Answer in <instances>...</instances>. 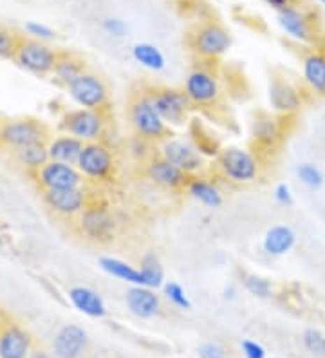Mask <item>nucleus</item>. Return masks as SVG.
I'll list each match as a JSON object with an SVG mask.
<instances>
[{
  "label": "nucleus",
  "instance_id": "nucleus-1",
  "mask_svg": "<svg viewBox=\"0 0 325 358\" xmlns=\"http://www.w3.org/2000/svg\"><path fill=\"white\" fill-rule=\"evenodd\" d=\"M129 122L136 136L157 145L170 136V127L152 103L147 89L136 91L129 100Z\"/></svg>",
  "mask_w": 325,
  "mask_h": 358
},
{
  "label": "nucleus",
  "instance_id": "nucleus-2",
  "mask_svg": "<svg viewBox=\"0 0 325 358\" xmlns=\"http://www.w3.org/2000/svg\"><path fill=\"white\" fill-rule=\"evenodd\" d=\"M215 171L233 185L255 183L262 171V162L253 150L228 145L215 156Z\"/></svg>",
  "mask_w": 325,
  "mask_h": 358
},
{
  "label": "nucleus",
  "instance_id": "nucleus-3",
  "mask_svg": "<svg viewBox=\"0 0 325 358\" xmlns=\"http://www.w3.org/2000/svg\"><path fill=\"white\" fill-rule=\"evenodd\" d=\"M57 127L60 132L74 136L83 143L103 141L108 129V110L91 109H67L58 118Z\"/></svg>",
  "mask_w": 325,
  "mask_h": 358
},
{
  "label": "nucleus",
  "instance_id": "nucleus-4",
  "mask_svg": "<svg viewBox=\"0 0 325 358\" xmlns=\"http://www.w3.org/2000/svg\"><path fill=\"white\" fill-rule=\"evenodd\" d=\"M188 44L201 62H217L231 48V35L219 20H204L188 35Z\"/></svg>",
  "mask_w": 325,
  "mask_h": 358
},
{
  "label": "nucleus",
  "instance_id": "nucleus-5",
  "mask_svg": "<svg viewBox=\"0 0 325 358\" xmlns=\"http://www.w3.org/2000/svg\"><path fill=\"white\" fill-rule=\"evenodd\" d=\"M76 169L83 176L85 183H110L117 169L116 154L105 141H91L83 145Z\"/></svg>",
  "mask_w": 325,
  "mask_h": 358
},
{
  "label": "nucleus",
  "instance_id": "nucleus-6",
  "mask_svg": "<svg viewBox=\"0 0 325 358\" xmlns=\"http://www.w3.org/2000/svg\"><path fill=\"white\" fill-rule=\"evenodd\" d=\"M277 18L282 31L291 40H295L296 44L308 45V48L320 45L322 33L320 27H318V18L315 11L295 2V4L277 11Z\"/></svg>",
  "mask_w": 325,
  "mask_h": 358
},
{
  "label": "nucleus",
  "instance_id": "nucleus-7",
  "mask_svg": "<svg viewBox=\"0 0 325 358\" xmlns=\"http://www.w3.org/2000/svg\"><path fill=\"white\" fill-rule=\"evenodd\" d=\"M49 138H51V131L48 125L33 116L9 118L0 122V145L9 150L45 143Z\"/></svg>",
  "mask_w": 325,
  "mask_h": 358
},
{
  "label": "nucleus",
  "instance_id": "nucleus-8",
  "mask_svg": "<svg viewBox=\"0 0 325 358\" xmlns=\"http://www.w3.org/2000/svg\"><path fill=\"white\" fill-rule=\"evenodd\" d=\"M182 91L190 100L192 107L208 109L219 105L222 98V83L212 67L199 64L190 71L182 83Z\"/></svg>",
  "mask_w": 325,
  "mask_h": 358
},
{
  "label": "nucleus",
  "instance_id": "nucleus-9",
  "mask_svg": "<svg viewBox=\"0 0 325 358\" xmlns=\"http://www.w3.org/2000/svg\"><path fill=\"white\" fill-rule=\"evenodd\" d=\"M65 92H67L69 100L82 109L108 110L110 107L108 83L105 82V78L89 69L82 73L71 85H67Z\"/></svg>",
  "mask_w": 325,
  "mask_h": 358
},
{
  "label": "nucleus",
  "instance_id": "nucleus-10",
  "mask_svg": "<svg viewBox=\"0 0 325 358\" xmlns=\"http://www.w3.org/2000/svg\"><path fill=\"white\" fill-rule=\"evenodd\" d=\"M58 52L60 51L49 45L48 42L29 38V36H22L13 62L22 71H26V73L33 76H38V78H43V76L52 75L55 64L58 60Z\"/></svg>",
  "mask_w": 325,
  "mask_h": 358
},
{
  "label": "nucleus",
  "instance_id": "nucleus-11",
  "mask_svg": "<svg viewBox=\"0 0 325 358\" xmlns=\"http://www.w3.org/2000/svg\"><path fill=\"white\" fill-rule=\"evenodd\" d=\"M147 92L170 129L187 125L194 107L182 87H148Z\"/></svg>",
  "mask_w": 325,
  "mask_h": 358
},
{
  "label": "nucleus",
  "instance_id": "nucleus-12",
  "mask_svg": "<svg viewBox=\"0 0 325 358\" xmlns=\"http://www.w3.org/2000/svg\"><path fill=\"white\" fill-rule=\"evenodd\" d=\"M76 230L83 239L98 245H107L116 237L117 223L107 206L89 203L87 208L76 217Z\"/></svg>",
  "mask_w": 325,
  "mask_h": 358
},
{
  "label": "nucleus",
  "instance_id": "nucleus-13",
  "mask_svg": "<svg viewBox=\"0 0 325 358\" xmlns=\"http://www.w3.org/2000/svg\"><path fill=\"white\" fill-rule=\"evenodd\" d=\"M157 154L179 166L188 176H201L206 169V157L192 141L168 136L166 140L157 143Z\"/></svg>",
  "mask_w": 325,
  "mask_h": 358
},
{
  "label": "nucleus",
  "instance_id": "nucleus-14",
  "mask_svg": "<svg viewBox=\"0 0 325 358\" xmlns=\"http://www.w3.org/2000/svg\"><path fill=\"white\" fill-rule=\"evenodd\" d=\"M43 205L58 219H76L89 205V192L85 187L64 188V190H45L42 192Z\"/></svg>",
  "mask_w": 325,
  "mask_h": 358
},
{
  "label": "nucleus",
  "instance_id": "nucleus-15",
  "mask_svg": "<svg viewBox=\"0 0 325 358\" xmlns=\"http://www.w3.org/2000/svg\"><path fill=\"white\" fill-rule=\"evenodd\" d=\"M284 138H286V123L282 116L266 110H260L253 116L252 141L257 147V152H273L280 147Z\"/></svg>",
  "mask_w": 325,
  "mask_h": 358
},
{
  "label": "nucleus",
  "instance_id": "nucleus-16",
  "mask_svg": "<svg viewBox=\"0 0 325 358\" xmlns=\"http://www.w3.org/2000/svg\"><path fill=\"white\" fill-rule=\"evenodd\" d=\"M268 98L271 110L282 118L295 116L303 105V92L298 83L284 76H273L269 80Z\"/></svg>",
  "mask_w": 325,
  "mask_h": 358
},
{
  "label": "nucleus",
  "instance_id": "nucleus-17",
  "mask_svg": "<svg viewBox=\"0 0 325 358\" xmlns=\"http://www.w3.org/2000/svg\"><path fill=\"white\" fill-rule=\"evenodd\" d=\"M31 178H33L35 185L42 192H45V190H64V188L85 187V179L80 174L76 165L51 162V159Z\"/></svg>",
  "mask_w": 325,
  "mask_h": 358
},
{
  "label": "nucleus",
  "instance_id": "nucleus-18",
  "mask_svg": "<svg viewBox=\"0 0 325 358\" xmlns=\"http://www.w3.org/2000/svg\"><path fill=\"white\" fill-rule=\"evenodd\" d=\"M143 176L152 185L165 188L168 192L187 190V185L192 178V176H188L187 172L181 171L179 166L170 163L168 159H165V157L159 156L157 152L145 163Z\"/></svg>",
  "mask_w": 325,
  "mask_h": 358
},
{
  "label": "nucleus",
  "instance_id": "nucleus-19",
  "mask_svg": "<svg viewBox=\"0 0 325 358\" xmlns=\"http://www.w3.org/2000/svg\"><path fill=\"white\" fill-rule=\"evenodd\" d=\"M33 335L18 322L0 324V358H29L33 351Z\"/></svg>",
  "mask_w": 325,
  "mask_h": 358
},
{
  "label": "nucleus",
  "instance_id": "nucleus-20",
  "mask_svg": "<svg viewBox=\"0 0 325 358\" xmlns=\"http://www.w3.org/2000/svg\"><path fill=\"white\" fill-rule=\"evenodd\" d=\"M89 348V335L78 324H65L55 333L51 351L57 358H82Z\"/></svg>",
  "mask_w": 325,
  "mask_h": 358
},
{
  "label": "nucleus",
  "instance_id": "nucleus-21",
  "mask_svg": "<svg viewBox=\"0 0 325 358\" xmlns=\"http://www.w3.org/2000/svg\"><path fill=\"white\" fill-rule=\"evenodd\" d=\"M302 83L312 96L325 98V48H308L302 55Z\"/></svg>",
  "mask_w": 325,
  "mask_h": 358
},
{
  "label": "nucleus",
  "instance_id": "nucleus-22",
  "mask_svg": "<svg viewBox=\"0 0 325 358\" xmlns=\"http://www.w3.org/2000/svg\"><path fill=\"white\" fill-rule=\"evenodd\" d=\"M127 310L134 315L136 319L150 320L156 319L161 313V297L156 289L147 288V286H130L125 293Z\"/></svg>",
  "mask_w": 325,
  "mask_h": 358
},
{
  "label": "nucleus",
  "instance_id": "nucleus-23",
  "mask_svg": "<svg viewBox=\"0 0 325 358\" xmlns=\"http://www.w3.org/2000/svg\"><path fill=\"white\" fill-rule=\"evenodd\" d=\"M67 299L74 310L89 319H103L107 315V304L103 297L89 286H73L67 292Z\"/></svg>",
  "mask_w": 325,
  "mask_h": 358
},
{
  "label": "nucleus",
  "instance_id": "nucleus-24",
  "mask_svg": "<svg viewBox=\"0 0 325 358\" xmlns=\"http://www.w3.org/2000/svg\"><path fill=\"white\" fill-rule=\"evenodd\" d=\"M48 145V152H49V159L51 162H60V163H67V165H76L78 162L80 152L83 149V141H80L78 138H74V136L65 134V132H58V134L49 138L45 141Z\"/></svg>",
  "mask_w": 325,
  "mask_h": 358
},
{
  "label": "nucleus",
  "instance_id": "nucleus-25",
  "mask_svg": "<svg viewBox=\"0 0 325 358\" xmlns=\"http://www.w3.org/2000/svg\"><path fill=\"white\" fill-rule=\"evenodd\" d=\"M296 245V231L287 224H275L266 231L262 250L271 257H284Z\"/></svg>",
  "mask_w": 325,
  "mask_h": 358
},
{
  "label": "nucleus",
  "instance_id": "nucleus-26",
  "mask_svg": "<svg viewBox=\"0 0 325 358\" xmlns=\"http://www.w3.org/2000/svg\"><path fill=\"white\" fill-rule=\"evenodd\" d=\"M187 194L206 208H221L224 203L221 188L204 176H192L187 185Z\"/></svg>",
  "mask_w": 325,
  "mask_h": 358
},
{
  "label": "nucleus",
  "instance_id": "nucleus-27",
  "mask_svg": "<svg viewBox=\"0 0 325 358\" xmlns=\"http://www.w3.org/2000/svg\"><path fill=\"white\" fill-rule=\"evenodd\" d=\"M87 66L85 62L69 51H60L58 52V60L55 64V69H52V80L60 85V87H67L74 80L78 78L82 73H85Z\"/></svg>",
  "mask_w": 325,
  "mask_h": 358
},
{
  "label": "nucleus",
  "instance_id": "nucleus-28",
  "mask_svg": "<svg viewBox=\"0 0 325 358\" xmlns=\"http://www.w3.org/2000/svg\"><path fill=\"white\" fill-rule=\"evenodd\" d=\"M98 264L107 275L114 277V279L130 284V286H143V277H141L139 268L132 266L130 262L123 261V259L103 255V257H100Z\"/></svg>",
  "mask_w": 325,
  "mask_h": 358
},
{
  "label": "nucleus",
  "instance_id": "nucleus-29",
  "mask_svg": "<svg viewBox=\"0 0 325 358\" xmlns=\"http://www.w3.org/2000/svg\"><path fill=\"white\" fill-rule=\"evenodd\" d=\"M11 152H13L15 162H17L29 176L38 172L40 169L49 162L48 145L45 143L29 145V147H22V149L11 150Z\"/></svg>",
  "mask_w": 325,
  "mask_h": 358
},
{
  "label": "nucleus",
  "instance_id": "nucleus-30",
  "mask_svg": "<svg viewBox=\"0 0 325 358\" xmlns=\"http://www.w3.org/2000/svg\"><path fill=\"white\" fill-rule=\"evenodd\" d=\"M132 58L139 66L152 73H159L166 67V58L157 45L148 44V42H139L132 48Z\"/></svg>",
  "mask_w": 325,
  "mask_h": 358
},
{
  "label": "nucleus",
  "instance_id": "nucleus-31",
  "mask_svg": "<svg viewBox=\"0 0 325 358\" xmlns=\"http://www.w3.org/2000/svg\"><path fill=\"white\" fill-rule=\"evenodd\" d=\"M139 271L143 277V286L152 289L165 286V268L161 264L156 252H147L139 261Z\"/></svg>",
  "mask_w": 325,
  "mask_h": 358
},
{
  "label": "nucleus",
  "instance_id": "nucleus-32",
  "mask_svg": "<svg viewBox=\"0 0 325 358\" xmlns=\"http://www.w3.org/2000/svg\"><path fill=\"white\" fill-rule=\"evenodd\" d=\"M243 286L250 295L257 299H271L275 295V286L273 282L266 277L259 275V273H243L240 275Z\"/></svg>",
  "mask_w": 325,
  "mask_h": 358
},
{
  "label": "nucleus",
  "instance_id": "nucleus-33",
  "mask_svg": "<svg viewBox=\"0 0 325 358\" xmlns=\"http://www.w3.org/2000/svg\"><path fill=\"white\" fill-rule=\"evenodd\" d=\"M302 345L309 355L325 358V335L317 328H308L302 333Z\"/></svg>",
  "mask_w": 325,
  "mask_h": 358
},
{
  "label": "nucleus",
  "instance_id": "nucleus-34",
  "mask_svg": "<svg viewBox=\"0 0 325 358\" xmlns=\"http://www.w3.org/2000/svg\"><path fill=\"white\" fill-rule=\"evenodd\" d=\"M163 293H165V299L172 304V306L185 311L192 310V302L190 299H188L187 292H185V288H182L179 282H175V280H168V282H165V286H163Z\"/></svg>",
  "mask_w": 325,
  "mask_h": 358
},
{
  "label": "nucleus",
  "instance_id": "nucleus-35",
  "mask_svg": "<svg viewBox=\"0 0 325 358\" xmlns=\"http://www.w3.org/2000/svg\"><path fill=\"white\" fill-rule=\"evenodd\" d=\"M22 36L8 27L0 26V60H13Z\"/></svg>",
  "mask_w": 325,
  "mask_h": 358
},
{
  "label": "nucleus",
  "instance_id": "nucleus-36",
  "mask_svg": "<svg viewBox=\"0 0 325 358\" xmlns=\"http://www.w3.org/2000/svg\"><path fill=\"white\" fill-rule=\"evenodd\" d=\"M296 176H298L300 183L305 185L308 188H320L325 181L324 172L315 163H302V165H298Z\"/></svg>",
  "mask_w": 325,
  "mask_h": 358
},
{
  "label": "nucleus",
  "instance_id": "nucleus-37",
  "mask_svg": "<svg viewBox=\"0 0 325 358\" xmlns=\"http://www.w3.org/2000/svg\"><path fill=\"white\" fill-rule=\"evenodd\" d=\"M24 31H26L29 38L42 40V42H48V44L51 40L57 38L55 29H51V27L45 26V24L42 22H27L26 26H24Z\"/></svg>",
  "mask_w": 325,
  "mask_h": 358
},
{
  "label": "nucleus",
  "instance_id": "nucleus-38",
  "mask_svg": "<svg viewBox=\"0 0 325 358\" xmlns=\"http://www.w3.org/2000/svg\"><path fill=\"white\" fill-rule=\"evenodd\" d=\"M101 27H103L107 35L114 36V38H123L127 35V31H129V27H127V24L123 22L122 18L116 17L105 18L103 22H101Z\"/></svg>",
  "mask_w": 325,
  "mask_h": 358
},
{
  "label": "nucleus",
  "instance_id": "nucleus-39",
  "mask_svg": "<svg viewBox=\"0 0 325 358\" xmlns=\"http://www.w3.org/2000/svg\"><path fill=\"white\" fill-rule=\"evenodd\" d=\"M197 357L199 358H228V351L219 342H204L197 350Z\"/></svg>",
  "mask_w": 325,
  "mask_h": 358
},
{
  "label": "nucleus",
  "instance_id": "nucleus-40",
  "mask_svg": "<svg viewBox=\"0 0 325 358\" xmlns=\"http://www.w3.org/2000/svg\"><path fill=\"white\" fill-rule=\"evenodd\" d=\"M240 351H243L244 358H266L268 353H266L264 345L259 344L257 341H252V338H244L240 342Z\"/></svg>",
  "mask_w": 325,
  "mask_h": 358
},
{
  "label": "nucleus",
  "instance_id": "nucleus-41",
  "mask_svg": "<svg viewBox=\"0 0 325 358\" xmlns=\"http://www.w3.org/2000/svg\"><path fill=\"white\" fill-rule=\"evenodd\" d=\"M275 201L282 206H291L295 203V197H293V190L287 183H278L273 190Z\"/></svg>",
  "mask_w": 325,
  "mask_h": 358
},
{
  "label": "nucleus",
  "instance_id": "nucleus-42",
  "mask_svg": "<svg viewBox=\"0 0 325 358\" xmlns=\"http://www.w3.org/2000/svg\"><path fill=\"white\" fill-rule=\"evenodd\" d=\"M264 4H268L269 8H273L275 11H280V9L287 8V6L295 4L296 0H262Z\"/></svg>",
  "mask_w": 325,
  "mask_h": 358
},
{
  "label": "nucleus",
  "instance_id": "nucleus-43",
  "mask_svg": "<svg viewBox=\"0 0 325 358\" xmlns=\"http://www.w3.org/2000/svg\"><path fill=\"white\" fill-rule=\"evenodd\" d=\"M29 358H57L52 355V351L45 350V348H33Z\"/></svg>",
  "mask_w": 325,
  "mask_h": 358
},
{
  "label": "nucleus",
  "instance_id": "nucleus-44",
  "mask_svg": "<svg viewBox=\"0 0 325 358\" xmlns=\"http://www.w3.org/2000/svg\"><path fill=\"white\" fill-rule=\"evenodd\" d=\"M235 297H237V288H235L233 284L226 286V288H224V299H226V301H233Z\"/></svg>",
  "mask_w": 325,
  "mask_h": 358
},
{
  "label": "nucleus",
  "instance_id": "nucleus-45",
  "mask_svg": "<svg viewBox=\"0 0 325 358\" xmlns=\"http://www.w3.org/2000/svg\"><path fill=\"white\" fill-rule=\"evenodd\" d=\"M2 246H4V237L0 236V248H2Z\"/></svg>",
  "mask_w": 325,
  "mask_h": 358
},
{
  "label": "nucleus",
  "instance_id": "nucleus-46",
  "mask_svg": "<svg viewBox=\"0 0 325 358\" xmlns=\"http://www.w3.org/2000/svg\"><path fill=\"white\" fill-rule=\"evenodd\" d=\"M318 2H320V4H324V6H325V0H318Z\"/></svg>",
  "mask_w": 325,
  "mask_h": 358
},
{
  "label": "nucleus",
  "instance_id": "nucleus-47",
  "mask_svg": "<svg viewBox=\"0 0 325 358\" xmlns=\"http://www.w3.org/2000/svg\"><path fill=\"white\" fill-rule=\"evenodd\" d=\"M178 2H179V0H178Z\"/></svg>",
  "mask_w": 325,
  "mask_h": 358
}]
</instances>
